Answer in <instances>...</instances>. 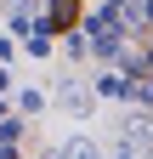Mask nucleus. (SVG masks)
<instances>
[{
    "mask_svg": "<svg viewBox=\"0 0 153 159\" xmlns=\"http://www.w3.org/2000/svg\"><path fill=\"white\" fill-rule=\"evenodd\" d=\"M80 23V0H57L51 6V29H74Z\"/></svg>",
    "mask_w": 153,
    "mask_h": 159,
    "instance_id": "obj_1",
    "label": "nucleus"
}]
</instances>
